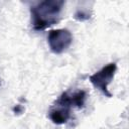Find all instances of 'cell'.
Returning <instances> with one entry per match:
<instances>
[{"mask_svg": "<svg viewBox=\"0 0 129 129\" xmlns=\"http://www.w3.org/2000/svg\"><path fill=\"white\" fill-rule=\"evenodd\" d=\"M86 97H87V94L83 90H79V91L75 92L74 94H72L71 95V101H72L73 107H77L79 109L83 108L85 105Z\"/></svg>", "mask_w": 129, "mask_h": 129, "instance_id": "cell-5", "label": "cell"}, {"mask_svg": "<svg viewBox=\"0 0 129 129\" xmlns=\"http://www.w3.org/2000/svg\"><path fill=\"white\" fill-rule=\"evenodd\" d=\"M73 42V34L70 30L60 28L52 29L48 32L47 43L50 50L55 54L64 52Z\"/></svg>", "mask_w": 129, "mask_h": 129, "instance_id": "cell-3", "label": "cell"}, {"mask_svg": "<svg viewBox=\"0 0 129 129\" xmlns=\"http://www.w3.org/2000/svg\"><path fill=\"white\" fill-rule=\"evenodd\" d=\"M116 71H117L116 62H110L105 67H103L100 71L91 75L89 77V80L92 83V85L96 89H98L103 95H105L108 98H111L112 94L109 92L108 86L112 82L116 74Z\"/></svg>", "mask_w": 129, "mask_h": 129, "instance_id": "cell-2", "label": "cell"}, {"mask_svg": "<svg viewBox=\"0 0 129 129\" xmlns=\"http://www.w3.org/2000/svg\"><path fill=\"white\" fill-rule=\"evenodd\" d=\"M63 5V0H44L32 5L30 7L32 28L41 31L56 24L60 19Z\"/></svg>", "mask_w": 129, "mask_h": 129, "instance_id": "cell-1", "label": "cell"}, {"mask_svg": "<svg viewBox=\"0 0 129 129\" xmlns=\"http://www.w3.org/2000/svg\"><path fill=\"white\" fill-rule=\"evenodd\" d=\"M48 116L54 124L56 125L64 124L68 122V120L71 117V108L55 104V107L50 109Z\"/></svg>", "mask_w": 129, "mask_h": 129, "instance_id": "cell-4", "label": "cell"}, {"mask_svg": "<svg viewBox=\"0 0 129 129\" xmlns=\"http://www.w3.org/2000/svg\"><path fill=\"white\" fill-rule=\"evenodd\" d=\"M91 17V13L84 9V8H81V9H78L75 13V18L79 21H85V20H88L89 18Z\"/></svg>", "mask_w": 129, "mask_h": 129, "instance_id": "cell-6", "label": "cell"}]
</instances>
